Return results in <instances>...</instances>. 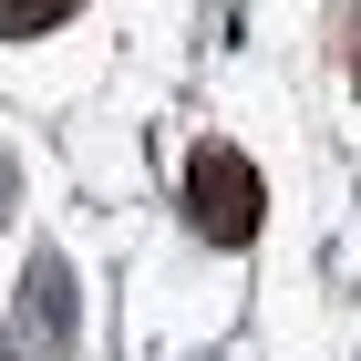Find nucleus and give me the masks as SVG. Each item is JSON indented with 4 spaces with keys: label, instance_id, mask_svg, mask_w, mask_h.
Here are the masks:
<instances>
[{
    "label": "nucleus",
    "instance_id": "nucleus-3",
    "mask_svg": "<svg viewBox=\"0 0 361 361\" xmlns=\"http://www.w3.org/2000/svg\"><path fill=\"white\" fill-rule=\"evenodd\" d=\"M31 289H42L31 310H42V320H52V341H62V331H73V300H62L73 279H62V258H42V269H31Z\"/></svg>",
    "mask_w": 361,
    "mask_h": 361
},
{
    "label": "nucleus",
    "instance_id": "nucleus-2",
    "mask_svg": "<svg viewBox=\"0 0 361 361\" xmlns=\"http://www.w3.org/2000/svg\"><path fill=\"white\" fill-rule=\"evenodd\" d=\"M83 11V0H0V42H42V31H62Z\"/></svg>",
    "mask_w": 361,
    "mask_h": 361
},
{
    "label": "nucleus",
    "instance_id": "nucleus-1",
    "mask_svg": "<svg viewBox=\"0 0 361 361\" xmlns=\"http://www.w3.org/2000/svg\"><path fill=\"white\" fill-rule=\"evenodd\" d=\"M258 207H269V186H258V166L238 155V145H196L186 155V227L207 238V248H248Z\"/></svg>",
    "mask_w": 361,
    "mask_h": 361
},
{
    "label": "nucleus",
    "instance_id": "nucleus-4",
    "mask_svg": "<svg viewBox=\"0 0 361 361\" xmlns=\"http://www.w3.org/2000/svg\"><path fill=\"white\" fill-rule=\"evenodd\" d=\"M0 196H11V166H0Z\"/></svg>",
    "mask_w": 361,
    "mask_h": 361
},
{
    "label": "nucleus",
    "instance_id": "nucleus-5",
    "mask_svg": "<svg viewBox=\"0 0 361 361\" xmlns=\"http://www.w3.org/2000/svg\"><path fill=\"white\" fill-rule=\"evenodd\" d=\"M351 73H361V52H351Z\"/></svg>",
    "mask_w": 361,
    "mask_h": 361
}]
</instances>
